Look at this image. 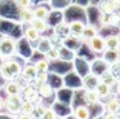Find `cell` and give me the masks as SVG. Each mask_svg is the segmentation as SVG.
I'll return each mask as SVG.
<instances>
[{
  "instance_id": "f1b7e54d",
  "label": "cell",
  "mask_w": 120,
  "mask_h": 119,
  "mask_svg": "<svg viewBox=\"0 0 120 119\" xmlns=\"http://www.w3.org/2000/svg\"><path fill=\"white\" fill-rule=\"evenodd\" d=\"M44 111H45V106L43 105V103L38 102L36 105H35V107H34V113L32 114H34L36 118H41L43 114H44Z\"/></svg>"
},
{
  "instance_id": "44dd1931",
  "label": "cell",
  "mask_w": 120,
  "mask_h": 119,
  "mask_svg": "<svg viewBox=\"0 0 120 119\" xmlns=\"http://www.w3.org/2000/svg\"><path fill=\"white\" fill-rule=\"evenodd\" d=\"M34 102L26 100V101H22V105H21V113L22 114H32L34 113Z\"/></svg>"
},
{
  "instance_id": "d6a6232c",
  "label": "cell",
  "mask_w": 120,
  "mask_h": 119,
  "mask_svg": "<svg viewBox=\"0 0 120 119\" xmlns=\"http://www.w3.org/2000/svg\"><path fill=\"white\" fill-rule=\"evenodd\" d=\"M105 119H119V115L115 113H109L106 116H105Z\"/></svg>"
},
{
  "instance_id": "7c38bea8",
  "label": "cell",
  "mask_w": 120,
  "mask_h": 119,
  "mask_svg": "<svg viewBox=\"0 0 120 119\" xmlns=\"http://www.w3.org/2000/svg\"><path fill=\"white\" fill-rule=\"evenodd\" d=\"M30 23H31L32 27L36 31H39V32H44L48 28V25H47V22H45V20H41V18H34Z\"/></svg>"
},
{
  "instance_id": "f546056e",
  "label": "cell",
  "mask_w": 120,
  "mask_h": 119,
  "mask_svg": "<svg viewBox=\"0 0 120 119\" xmlns=\"http://www.w3.org/2000/svg\"><path fill=\"white\" fill-rule=\"evenodd\" d=\"M38 71H47L48 70V60H40L35 63Z\"/></svg>"
},
{
  "instance_id": "7a4b0ae2",
  "label": "cell",
  "mask_w": 120,
  "mask_h": 119,
  "mask_svg": "<svg viewBox=\"0 0 120 119\" xmlns=\"http://www.w3.org/2000/svg\"><path fill=\"white\" fill-rule=\"evenodd\" d=\"M16 52V41L9 36L0 38V54L4 57H11Z\"/></svg>"
},
{
  "instance_id": "4316f807",
  "label": "cell",
  "mask_w": 120,
  "mask_h": 119,
  "mask_svg": "<svg viewBox=\"0 0 120 119\" xmlns=\"http://www.w3.org/2000/svg\"><path fill=\"white\" fill-rule=\"evenodd\" d=\"M52 47L53 45H52L49 39H41V40H40V44H39V51L41 52V53H47Z\"/></svg>"
},
{
  "instance_id": "1f68e13d",
  "label": "cell",
  "mask_w": 120,
  "mask_h": 119,
  "mask_svg": "<svg viewBox=\"0 0 120 119\" xmlns=\"http://www.w3.org/2000/svg\"><path fill=\"white\" fill-rule=\"evenodd\" d=\"M30 4H31V0H17V5H18L21 9H25V8H29Z\"/></svg>"
},
{
  "instance_id": "2e32d148",
  "label": "cell",
  "mask_w": 120,
  "mask_h": 119,
  "mask_svg": "<svg viewBox=\"0 0 120 119\" xmlns=\"http://www.w3.org/2000/svg\"><path fill=\"white\" fill-rule=\"evenodd\" d=\"M96 35H97V27L93 25H86L83 30V34H81V36L86 40H89L90 38H93Z\"/></svg>"
},
{
  "instance_id": "4fadbf2b",
  "label": "cell",
  "mask_w": 120,
  "mask_h": 119,
  "mask_svg": "<svg viewBox=\"0 0 120 119\" xmlns=\"http://www.w3.org/2000/svg\"><path fill=\"white\" fill-rule=\"evenodd\" d=\"M74 115L76 119H89L90 113H89V109L85 106H78L74 111Z\"/></svg>"
},
{
  "instance_id": "484cf974",
  "label": "cell",
  "mask_w": 120,
  "mask_h": 119,
  "mask_svg": "<svg viewBox=\"0 0 120 119\" xmlns=\"http://www.w3.org/2000/svg\"><path fill=\"white\" fill-rule=\"evenodd\" d=\"M47 79H48V75H47V71H39L38 75L34 78V83L39 87L40 84H44L47 83Z\"/></svg>"
},
{
  "instance_id": "9a60e30c",
  "label": "cell",
  "mask_w": 120,
  "mask_h": 119,
  "mask_svg": "<svg viewBox=\"0 0 120 119\" xmlns=\"http://www.w3.org/2000/svg\"><path fill=\"white\" fill-rule=\"evenodd\" d=\"M105 45L106 49H117L119 48V41H117L116 35H110L107 38H105Z\"/></svg>"
},
{
  "instance_id": "8d00e7d4",
  "label": "cell",
  "mask_w": 120,
  "mask_h": 119,
  "mask_svg": "<svg viewBox=\"0 0 120 119\" xmlns=\"http://www.w3.org/2000/svg\"><path fill=\"white\" fill-rule=\"evenodd\" d=\"M116 38H117V41H119V45H120V31H119V32H117Z\"/></svg>"
},
{
  "instance_id": "277c9868",
  "label": "cell",
  "mask_w": 120,
  "mask_h": 119,
  "mask_svg": "<svg viewBox=\"0 0 120 119\" xmlns=\"http://www.w3.org/2000/svg\"><path fill=\"white\" fill-rule=\"evenodd\" d=\"M88 41H89L90 49L93 52H96V53H103L105 49H106V45H105V38L99 36L98 34H97L96 36H93V38H90Z\"/></svg>"
},
{
  "instance_id": "9c48e42d",
  "label": "cell",
  "mask_w": 120,
  "mask_h": 119,
  "mask_svg": "<svg viewBox=\"0 0 120 119\" xmlns=\"http://www.w3.org/2000/svg\"><path fill=\"white\" fill-rule=\"evenodd\" d=\"M98 78L96 76V75H93V74H89V75H86L85 78H84V80H83V84H84V87H85V89H94V88L97 87V84H98Z\"/></svg>"
},
{
  "instance_id": "5b68a950",
  "label": "cell",
  "mask_w": 120,
  "mask_h": 119,
  "mask_svg": "<svg viewBox=\"0 0 120 119\" xmlns=\"http://www.w3.org/2000/svg\"><path fill=\"white\" fill-rule=\"evenodd\" d=\"M103 60L109 63H115L120 61V49H105L103 52Z\"/></svg>"
},
{
  "instance_id": "30bf717a",
  "label": "cell",
  "mask_w": 120,
  "mask_h": 119,
  "mask_svg": "<svg viewBox=\"0 0 120 119\" xmlns=\"http://www.w3.org/2000/svg\"><path fill=\"white\" fill-rule=\"evenodd\" d=\"M96 89V92L98 93L99 97H107V96H110V93H111V87H109L107 84H105L103 82H101L99 80L98 84H97V87L94 88Z\"/></svg>"
},
{
  "instance_id": "e575fe53",
  "label": "cell",
  "mask_w": 120,
  "mask_h": 119,
  "mask_svg": "<svg viewBox=\"0 0 120 119\" xmlns=\"http://www.w3.org/2000/svg\"><path fill=\"white\" fill-rule=\"evenodd\" d=\"M4 62H5V61H4V56H1V54H0V67L4 65Z\"/></svg>"
},
{
  "instance_id": "603a6c76",
  "label": "cell",
  "mask_w": 120,
  "mask_h": 119,
  "mask_svg": "<svg viewBox=\"0 0 120 119\" xmlns=\"http://www.w3.org/2000/svg\"><path fill=\"white\" fill-rule=\"evenodd\" d=\"M101 82H103L105 84H107L109 87H112V85L116 83V79H115V76H114V75H112L110 71H106V72L103 74V76H102Z\"/></svg>"
},
{
  "instance_id": "ab89813d",
  "label": "cell",
  "mask_w": 120,
  "mask_h": 119,
  "mask_svg": "<svg viewBox=\"0 0 120 119\" xmlns=\"http://www.w3.org/2000/svg\"><path fill=\"white\" fill-rule=\"evenodd\" d=\"M111 1H115V0H111Z\"/></svg>"
},
{
  "instance_id": "6da1fadb",
  "label": "cell",
  "mask_w": 120,
  "mask_h": 119,
  "mask_svg": "<svg viewBox=\"0 0 120 119\" xmlns=\"http://www.w3.org/2000/svg\"><path fill=\"white\" fill-rule=\"evenodd\" d=\"M0 72H1V75H3L4 79L12 80L14 76H18V75L22 72V67L17 61L12 60V61L4 62V65L0 67Z\"/></svg>"
},
{
  "instance_id": "74e56055",
  "label": "cell",
  "mask_w": 120,
  "mask_h": 119,
  "mask_svg": "<svg viewBox=\"0 0 120 119\" xmlns=\"http://www.w3.org/2000/svg\"><path fill=\"white\" fill-rule=\"evenodd\" d=\"M117 91H119V93H120V80H119V83H117Z\"/></svg>"
},
{
  "instance_id": "8fae6325",
  "label": "cell",
  "mask_w": 120,
  "mask_h": 119,
  "mask_svg": "<svg viewBox=\"0 0 120 119\" xmlns=\"http://www.w3.org/2000/svg\"><path fill=\"white\" fill-rule=\"evenodd\" d=\"M106 109L109 113H115L117 115H120V101L117 98H111V100L107 102Z\"/></svg>"
},
{
  "instance_id": "83f0119b",
  "label": "cell",
  "mask_w": 120,
  "mask_h": 119,
  "mask_svg": "<svg viewBox=\"0 0 120 119\" xmlns=\"http://www.w3.org/2000/svg\"><path fill=\"white\" fill-rule=\"evenodd\" d=\"M22 93H23V96L26 97V100L27 98H30L32 95H34L35 92H36V89H35V87H32V85H30V84H27L26 87H23L22 88V91H21Z\"/></svg>"
},
{
  "instance_id": "ffe728a7",
  "label": "cell",
  "mask_w": 120,
  "mask_h": 119,
  "mask_svg": "<svg viewBox=\"0 0 120 119\" xmlns=\"http://www.w3.org/2000/svg\"><path fill=\"white\" fill-rule=\"evenodd\" d=\"M19 17H21V20L23 21V22H31V21L35 18L34 10H30L29 8H25V9L21 10V13H19Z\"/></svg>"
},
{
  "instance_id": "7402d4cb",
  "label": "cell",
  "mask_w": 120,
  "mask_h": 119,
  "mask_svg": "<svg viewBox=\"0 0 120 119\" xmlns=\"http://www.w3.org/2000/svg\"><path fill=\"white\" fill-rule=\"evenodd\" d=\"M39 31H36L32 26H30V27L26 28V31H25V35H26V38L29 39V40L34 41V40H38L39 39Z\"/></svg>"
},
{
  "instance_id": "5bb4252c",
  "label": "cell",
  "mask_w": 120,
  "mask_h": 119,
  "mask_svg": "<svg viewBox=\"0 0 120 119\" xmlns=\"http://www.w3.org/2000/svg\"><path fill=\"white\" fill-rule=\"evenodd\" d=\"M54 35L60 36V38H67V36H70V28H68V25H66V23H60V25L56 27L54 30Z\"/></svg>"
},
{
  "instance_id": "8992f818",
  "label": "cell",
  "mask_w": 120,
  "mask_h": 119,
  "mask_svg": "<svg viewBox=\"0 0 120 119\" xmlns=\"http://www.w3.org/2000/svg\"><path fill=\"white\" fill-rule=\"evenodd\" d=\"M84 27H85V25H84L81 21H72V22L68 25V28H70V35L81 38V34H83Z\"/></svg>"
},
{
  "instance_id": "836d02e7",
  "label": "cell",
  "mask_w": 120,
  "mask_h": 119,
  "mask_svg": "<svg viewBox=\"0 0 120 119\" xmlns=\"http://www.w3.org/2000/svg\"><path fill=\"white\" fill-rule=\"evenodd\" d=\"M18 119H34V116L31 114H21L18 116Z\"/></svg>"
},
{
  "instance_id": "ac0fdd59",
  "label": "cell",
  "mask_w": 120,
  "mask_h": 119,
  "mask_svg": "<svg viewBox=\"0 0 120 119\" xmlns=\"http://www.w3.org/2000/svg\"><path fill=\"white\" fill-rule=\"evenodd\" d=\"M84 98H85V101L88 103H96L99 100V96L96 92V89H86L85 95H84Z\"/></svg>"
},
{
  "instance_id": "ba28073f",
  "label": "cell",
  "mask_w": 120,
  "mask_h": 119,
  "mask_svg": "<svg viewBox=\"0 0 120 119\" xmlns=\"http://www.w3.org/2000/svg\"><path fill=\"white\" fill-rule=\"evenodd\" d=\"M99 10L101 13H114L116 12V5L111 0H103L99 3Z\"/></svg>"
},
{
  "instance_id": "d6986e66",
  "label": "cell",
  "mask_w": 120,
  "mask_h": 119,
  "mask_svg": "<svg viewBox=\"0 0 120 119\" xmlns=\"http://www.w3.org/2000/svg\"><path fill=\"white\" fill-rule=\"evenodd\" d=\"M38 93H39L41 97H50L53 95V89L49 84L44 83V84H40L38 87Z\"/></svg>"
},
{
  "instance_id": "52a82bcc",
  "label": "cell",
  "mask_w": 120,
  "mask_h": 119,
  "mask_svg": "<svg viewBox=\"0 0 120 119\" xmlns=\"http://www.w3.org/2000/svg\"><path fill=\"white\" fill-rule=\"evenodd\" d=\"M5 91L9 96H17L21 93L22 88L19 87V84L16 82V80H9L5 85Z\"/></svg>"
},
{
  "instance_id": "d4e9b609",
  "label": "cell",
  "mask_w": 120,
  "mask_h": 119,
  "mask_svg": "<svg viewBox=\"0 0 120 119\" xmlns=\"http://www.w3.org/2000/svg\"><path fill=\"white\" fill-rule=\"evenodd\" d=\"M49 14V10L47 9L45 7H38L36 9L34 10V16L35 18H41V20H45Z\"/></svg>"
},
{
  "instance_id": "d590c367",
  "label": "cell",
  "mask_w": 120,
  "mask_h": 119,
  "mask_svg": "<svg viewBox=\"0 0 120 119\" xmlns=\"http://www.w3.org/2000/svg\"><path fill=\"white\" fill-rule=\"evenodd\" d=\"M3 106H4V100H3L1 97H0V109L3 107Z\"/></svg>"
},
{
  "instance_id": "f35d334b",
  "label": "cell",
  "mask_w": 120,
  "mask_h": 119,
  "mask_svg": "<svg viewBox=\"0 0 120 119\" xmlns=\"http://www.w3.org/2000/svg\"><path fill=\"white\" fill-rule=\"evenodd\" d=\"M36 119H43V118H36Z\"/></svg>"
},
{
  "instance_id": "4dcf8cb0",
  "label": "cell",
  "mask_w": 120,
  "mask_h": 119,
  "mask_svg": "<svg viewBox=\"0 0 120 119\" xmlns=\"http://www.w3.org/2000/svg\"><path fill=\"white\" fill-rule=\"evenodd\" d=\"M41 118L43 119H57V115H56L54 110H52V109H45Z\"/></svg>"
},
{
  "instance_id": "cb8c5ba5",
  "label": "cell",
  "mask_w": 120,
  "mask_h": 119,
  "mask_svg": "<svg viewBox=\"0 0 120 119\" xmlns=\"http://www.w3.org/2000/svg\"><path fill=\"white\" fill-rule=\"evenodd\" d=\"M47 58L50 60V61H56V60H58L61 57V52L58 48H56V47H52V48L49 49V51L47 52Z\"/></svg>"
},
{
  "instance_id": "3957f363",
  "label": "cell",
  "mask_w": 120,
  "mask_h": 119,
  "mask_svg": "<svg viewBox=\"0 0 120 119\" xmlns=\"http://www.w3.org/2000/svg\"><path fill=\"white\" fill-rule=\"evenodd\" d=\"M5 109L12 114H18L21 111V105H22V100L19 97V95L17 96H9L4 102Z\"/></svg>"
},
{
  "instance_id": "e0dca14e",
  "label": "cell",
  "mask_w": 120,
  "mask_h": 119,
  "mask_svg": "<svg viewBox=\"0 0 120 119\" xmlns=\"http://www.w3.org/2000/svg\"><path fill=\"white\" fill-rule=\"evenodd\" d=\"M38 72H39V71L36 70V67H35V66H26L23 70H22V75H23L29 82H30V80H32L35 76H36Z\"/></svg>"
}]
</instances>
